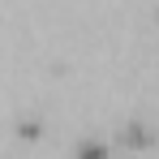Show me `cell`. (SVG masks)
<instances>
[{
  "label": "cell",
  "instance_id": "6da1fadb",
  "mask_svg": "<svg viewBox=\"0 0 159 159\" xmlns=\"http://www.w3.org/2000/svg\"><path fill=\"white\" fill-rule=\"evenodd\" d=\"M120 142H125V146H146V142H151V129H146V125H125V129H120Z\"/></svg>",
  "mask_w": 159,
  "mask_h": 159
},
{
  "label": "cell",
  "instance_id": "7a4b0ae2",
  "mask_svg": "<svg viewBox=\"0 0 159 159\" xmlns=\"http://www.w3.org/2000/svg\"><path fill=\"white\" fill-rule=\"evenodd\" d=\"M78 159H107V151L99 146V142H82V146H78Z\"/></svg>",
  "mask_w": 159,
  "mask_h": 159
},
{
  "label": "cell",
  "instance_id": "3957f363",
  "mask_svg": "<svg viewBox=\"0 0 159 159\" xmlns=\"http://www.w3.org/2000/svg\"><path fill=\"white\" fill-rule=\"evenodd\" d=\"M17 133H22V138H34V133H39V125H34V120H22V125H17Z\"/></svg>",
  "mask_w": 159,
  "mask_h": 159
}]
</instances>
